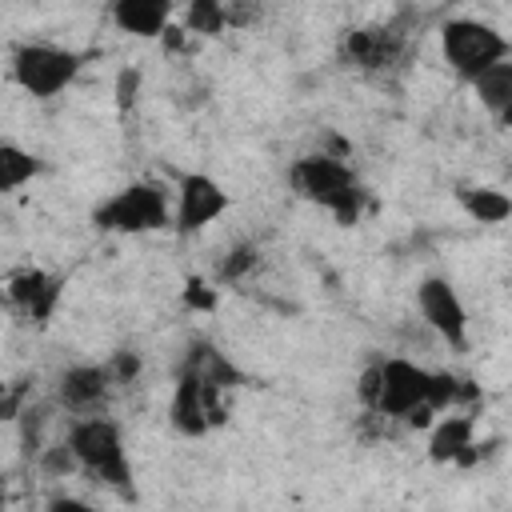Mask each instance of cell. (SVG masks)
<instances>
[{
  "instance_id": "1",
  "label": "cell",
  "mask_w": 512,
  "mask_h": 512,
  "mask_svg": "<svg viewBox=\"0 0 512 512\" xmlns=\"http://www.w3.org/2000/svg\"><path fill=\"white\" fill-rule=\"evenodd\" d=\"M80 472H88L92 480H100L104 488L120 492V496H132V464L124 456V436H120V424L108 420V416H80L68 424L64 432Z\"/></svg>"
},
{
  "instance_id": "2",
  "label": "cell",
  "mask_w": 512,
  "mask_h": 512,
  "mask_svg": "<svg viewBox=\"0 0 512 512\" xmlns=\"http://www.w3.org/2000/svg\"><path fill=\"white\" fill-rule=\"evenodd\" d=\"M428 384H432V372L404 360V356H392V360H380V364H368L360 372V404L372 412V416H392V420H408L416 408L428 404Z\"/></svg>"
},
{
  "instance_id": "3",
  "label": "cell",
  "mask_w": 512,
  "mask_h": 512,
  "mask_svg": "<svg viewBox=\"0 0 512 512\" xmlns=\"http://www.w3.org/2000/svg\"><path fill=\"white\" fill-rule=\"evenodd\" d=\"M440 52L448 60V68L460 76V80H476L484 76L492 64L500 60H512V44L484 20H472V16H456V20H444L440 28Z\"/></svg>"
},
{
  "instance_id": "4",
  "label": "cell",
  "mask_w": 512,
  "mask_h": 512,
  "mask_svg": "<svg viewBox=\"0 0 512 512\" xmlns=\"http://www.w3.org/2000/svg\"><path fill=\"white\" fill-rule=\"evenodd\" d=\"M172 220H176V204L168 200V188L148 180L112 192L92 212V224L104 232H156V228H168Z\"/></svg>"
},
{
  "instance_id": "5",
  "label": "cell",
  "mask_w": 512,
  "mask_h": 512,
  "mask_svg": "<svg viewBox=\"0 0 512 512\" xmlns=\"http://www.w3.org/2000/svg\"><path fill=\"white\" fill-rule=\"evenodd\" d=\"M80 52H68V48H56V44H16L12 48V80L36 96V100H48L56 92H64L76 72H80Z\"/></svg>"
},
{
  "instance_id": "6",
  "label": "cell",
  "mask_w": 512,
  "mask_h": 512,
  "mask_svg": "<svg viewBox=\"0 0 512 512\" xmlns=\"http://www.w3.org/2000/svg\"><path fill=\"white\" fill-rule=\"evenodd\" d=\"M288 184H292V192H296L300 200H312V204H320V208H328V212L356 188L348 164H344L340 156H328V152L300 156V160L288 168Z\"/></svg>"
},
{
  "instance_id": "7",
  "label": "cell",
  "mask_w": 512,
  "mask_h": 512,
  "mask_svg": "<svg viewBox=\"0 0 512 512\" xmlns=\"http://www.w3.org/2000/svg\"><path fill=\"white\" fill-rule=\"evenodd\" d=\"M224 392L220 388H208L204 380L196 376H184L176 372V392H172V408H168V420L180 436H204L208 428L224 424Z\"/></svg>"
},
{
  "instance_id": "8",
  "label": "cell",
  "mask_w": 512,
  "mask_h": 512,
  "mask_svg": "<svg viewBox=\"0 0 512 512\" xmlns=\"http://www.w3.org/2000/svg\"><path fill=\"white\" fill-rule=\"evenodd\" d=\"M416 308H420L424 324H428L448 348H456V352L468 348V312H464V304H460L452 280H444V276L420 280V288H416Z\"/></svg>"
},
{
  "instance_id": "9",
  "label": "cell",
  "mask_w": 512,
  "mask_h": 512,
  "mask_svg": "<svg viewBox=\"0 0 512 512\" xmlns=\"http://www.w3.org/2000/svg\"><path fill=\"white\" fill-rule=\"evenodd\" d=\"M228 208V192L204 176V172H184L180 184H176V232L180 236H192L200 228H208L220 212Z\"/></svg>"
},
{
  "instance_id": "10",
  "label": "cell",
  "mask_w": 512,
  "mask_h": 512,
  "mask_svg": "<svg viewBox=\"0 0 512 512\" xmlns=\"http://www.w3.org/2000/svg\"><path fill=\"white\" fill-rule=\"evenodd\" d=\"M108 396H112V380H108V368L104 364H72L56 380V400L76 420L80 416H100V408L108 404Z\"/></svg>"
},
{
  "instance_id": "11",
  "label": "cell",
  "mask_w": 512,
  "mask_h": 512,
  "mask_svg": "<svg viewBox=\"0 0 512 512\" xmlns=\"http://www.w3.org/2000/svg\"><path fill=\"white\" fill-rule=\"evenodd\" d=\"M404 56V36L392 28H352L340 40V60L360 72H384L400 64Z\"/></svg>"
},
{
  "instance_id": "12",
  "label": "cell",
  "mask_w": 512,
  "mask_h": 512,
  "mask_svg": "<svg viewBox=\"0 0 512 512\" xmlns=\"http://www.w3.org/2000/svg\"><path fill=\"white\" fill-rule=\"evenodd\" d=\"M60 292H64V284H60L56 276L40 272V268H24V272H12V276H8V304L20 308V312H24L28 320H36V324H44V320L56 312Z\"/></svg>"
},
{
  "instance_id": "13",
  "label": "cell",
  "mask_w": 512,
  "mask_h": 512,
  "mask_svg": "<svg viewBox=\"0 0 512 512\" xmlns=\"http://www.w3.org/2000/svg\"><path fill=\"white\" fill-rule=\"evenodd\" d=\"M180 372L184 376H196V380H204L208 388H220V392H228V388H236L244 380L240 368L212 340H188V348L180 356Z\"/></svg>"
},
{
  "instance_id": "14",
  "label": "cell",
  "mask_w": 512,
  "mask_h": 512,
  "mask_svg": "<svg viewBox=\"0 0 512 512\" xmlns=\"http://www.w3.org/2000/svg\"><path fill=\"white\" fill-rule=\"evenodd\" d=\"M472 436H476L472 416H444V420H436L432 436H428V460L432 464H464L472 444H476Z\"/></svg>"
},
{
  "instance_id": "15",
  "label": "cell",
  "mask_w": 512,
  "mask_h": 512,
  "mask_svg": "<svg viewBox=\"0 0 512 512\" xmlns=\"http://www.w3.org/2000/svg\"><path fill=\"white\" fill-rule=\"evenodd\" d=\"M172 20V8L164 0H116L112 24L128 36H164Z\"/></svg>"
},
{
  "instance_id": "16",
  "label": "cell",
  "mask_w": 512,
  "mask_h": 512,
  "mask_svg": "<svg viewBox=\"0 0 512 512\" xmlns=\"http://www.w3.org/2000/svg\"><path fill=\"white\" fill-rule=\"evenodd\" d=\"M472 92H476V100L500 120L504 112H512V60H500V64H492L484 76H476L472 80Z\"/></svg>"
},
{
  "instance_id": "17",
  "label": "cell",
  "mask_w": 512,
  "mask_h": 512,
  "mask_svg": "<svg viewBox=\"0 0 512 512\" xmlns=\"http://www.w3.org/2000/svg\"><path fill=\"white\" fill-rule=\"evenodd\" d=\"M460 208L476 224H504L512 216V196H504L500 188H460Z\"/></svg>"
},
{
  "instance_id": "18",
  "label": "cell",
  "mask_w": 512,
  "mask_h": 512,
  "mask_svg": "<svg viewBox=\"0 0 512 512\" xmlns=\"http://www.w3.org/2000/svg\"><path fill=\"white\" fill-rule=\"evenodd\" d=\"M40 156L16 148V144H0V188L4 192H16L20 184H28L36 172H40Z\"/></svg>"
},
{
  "instance_id": "19",
  "label": "cell",
  "mask_w": 512,
  "mask_h": 512,
  "mask_svg": "<svg viewBox=\"0 0 512 512\" xmlns=\"http://www.w3.org/2000/svg\"><path fill=\"white\" fill-rule=\"evenodd\" d=\"M260 268V248L256 244H232L220 260H216V280L220 284H240Z\"/></svg>"
},
{
  "instance_id": "20",
  "label": "cell",
  "mask_w": 512,
  "mask_h": 512,
  "mask_svg": "<svg viewBox=\"0 0 512 512\" xmlns=\"http://www.w3.org/2000/svg\"><path fill=\"white\" fill-rule=\"evenodd\" d=\"M184 20H188V36H192V32L216 36V32L228 28V8H224V4H212V0H196V4L184 12Z\"/></svg>"
},
{
  "instance_id": "21",
  "label": "cell",
  "mask_w": 512,
  "mask_h": 512,
  "mask_svg": "<svg viewBox=\"0 0 512 512\" xmlns=\"http://www.w3.org/2000/svg\"><path fill=\"white\" fill-rule=\"evenodd\" d=\"M108 380H112V388H128V384H136L140 380V372H144V356L136 352V348H116L112 356H108Z\"/></svg>"
},
{
  "instance_id": "22",
  "label": "cell",
  "mask_w": 512,
  "mask_h": 512,
  "mask_svg": "<svg viewBox=\"0 0 512 512\" xmlns=\"http://www.w3.org/2000/svg\"><path fill=\"white\" fill-rule=\"evenodd\" d=\"M40 468L48 472V476H68V472H80V464H76V456H72V448H68V440H60V444H48L40 456Z\"/></svg>"
},
{
  "instance_id": "23",
  "label": "cell",
  "mask_w": 512,
  "mask_h": 512,
  "mask_svg": "<svg viewBox=\"0 0 512 512\" xmlns=\"http://www.w3.org/2000/svg\"><path fill=\"white\" fill-rule=\"evenodd\" d=\"M364 200H368V192H364V188L356 184V188H352V192H348V196H344V200H340V204L332 208L336 224H356V220L364 216Z\"/></svg>"
},
{
  "instance_id": "24",
  "label": "cell",
  "mask_w": 512,
  "mask_h": 512,
  "mask_svg": "<svg viewBox=\"0 0 512 512\" xmlns=\"http://www.w3.org/2000/svg\"><path fill=\"white\" fill-rule=\"evenodd\" d=\"M184 304H188V308H212V304H216V292H212L204 280H188V284H184Z\"/></svg>"
},
{
  "instance_id": "25",
  "label": "cell",
  "mask_w": 512,
  "mask_h": 512,
  "mask_svg": "<svg viewBox=\"0 0 512 512\" xmlns=\"http://www.w3.org/2000/svg\"><path fill=\"white\" fill-rule=\"evenodd\" d=\"M136 84H140V72H120V80H116V100H120V108H132Z\"/></svg>"
},
{
  "instance_id": "26",
  "label": "cell",
  "mask_w": 512,
  "mask_h": 512,
  "mask_svg": "<svg viewBox=\"0 0 512 512\" xmlns=\"http://www.w3.org/2000/svg\"><path fill=\"white\" fill-rule=\"evenodd\" d=\"M44 512H96V508L84 504L80 496H52V500L44 504Z\"/></svg>"
}]
</instances>
